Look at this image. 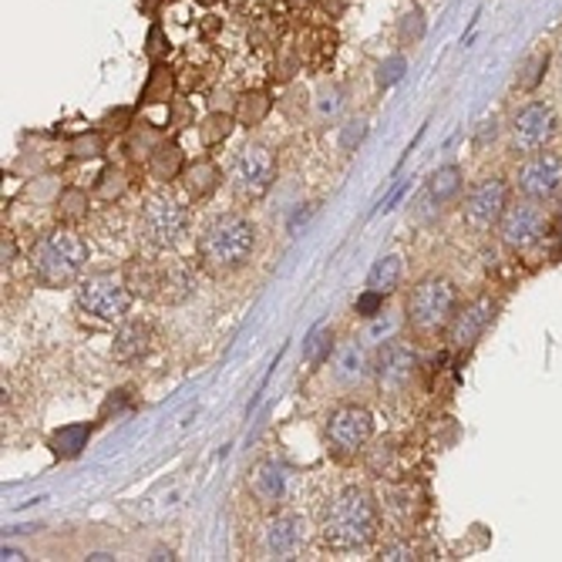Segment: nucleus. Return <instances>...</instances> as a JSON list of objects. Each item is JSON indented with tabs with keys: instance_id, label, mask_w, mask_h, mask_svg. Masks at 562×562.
<instances>
[{
	"instance_id": "nucleus-15",
	"label": "nucleus",
	"mask_w": 562,
	"mask_h": 562,
	"mask_svg": "<svg viewBox=\"0 0 562 562\" xmlns=\"http://www.w3.org/2000/svg\"><path fill=\"white\" fill-rule=\"evenodd\" d=\"M491 317H496V300L491 297H478L475 303H469L465 310H459L448 324V340L451 347L469 350L482 340V334L488 330Z\"/></svg>"
},
{
	"instance_id": "nucleus-4",
	"label": "nucleus",
	"mask_w": 562,
	"mask_h": 562,
	"mask_svg": "<svg viewBox=\"0 0 562 562\" xmlns=\"http://www.w3.org/2000/svg\"><path fill=\"white\" fill-rule=\"evenodd\" d=\"M454 307H459V290H454L451 279H445V276H425L411 290L404 313H408L411 330H417V334H438V330H445L451 324L454 313H459Z\"/></svg>"
},
{
	"instance_id": "nucleus-16",
	"label": "nucleus",
	"mask_w": 562,
	"mask_h": 562,
	"mask_svg": "<svg viewBox=\"0 0 562 562\" xmlns=\"http://www.w3.org/2000/svg\"><path fill=\"white\" fill-rule=\"evenodd\" d=\"M287 485L290 475L279 462H260L250 475V496L257 499V505L263 509H276L279 502L287 499Z\"/></svg>"
},
{
	"instance_id": "nucleus-31",
	"label": "nucleus",
	"mask_w": 562,
	"mask_h": 562,
	"mask_svg": "<svg viewBox=\"0 0 562 562\" xmlns=\"http://www.w3.org/2000/svg\"><path fill=\"white\" fill-rule=\"evenodd\" d=\"M380 303H384V297L374 294V290H367V294L358 300V313H361V317H367V321H374L377 313H380Z\"/></svg>"
},
{
	"instance_id": "nucleus-34",
	"label": "nucleus",
	"mask_w": 562,
	"mask_h": 562,
	"mask_svg": "<svg viewBox=\"0 0 562 562\" xmlns=\"http://www.w3.org/2000/svg\"><path fill=\"white\" fill-rule=\"evenodd\" d=\"M209 109H213V112H233L236 101H233L229 91H213V101H209Z\"/></svg>"
},
{
	"instance_id": "nucleus-9",
	"label": "nucleus",
	"mask_w": 562,
	"mask_h": 562,
	"mask_svg": "<svg viewBox=\"0 0 562 562\" xmlns=\"http://www.w3.org/2000/svg\"><path fill=\"white\" fill-rule=\"evenodd\" d=\"M559 132V115L552 104L546 101H529L525 109H519V115L509 125V138H512V152L519 155H536L542 152Z\"/></svg>"
},
{
	"instance_id": "nucleus-13",
	"label": "nucleus",
	"mask_w": 562,
	"mask_h": 562,
	"mask_svg": "<svg viewBox=\"0 0 562 562\" xmlns=\"http://www.w3.org/2000/svg\"><path fill=\"white\" fill-rule=\"evenodd\" d=\"M307 546V522L294 512L270 515L260 529V552L266 559H297Z\"/></svg>"
},
{
	"instance_id": "nucleus-36",
	"label": "nucleus",
	"mask_w": 562,
	"mask_h": 562,
	"mask_svg": "<svg viewBox=\"0 0 562 562\" xmlns=\"http://www.w3.org/2000/svg\"><path fill=\"white\" fill-rule=\"evenodd\" d=\"M321 350H330V340H327V334H317V337H313L310 358H321Z\"/></svg>"
},
{
	"instance_id": "nucleus-6",
	"label": "nucleus",
	"mask_w": 562,
	"mask_h": 562,
	"mask_svg": "<svg viewBox=\"0 0 562 562\" xmlns=\"http://www.w3.org/2000/svg\"><path fill=\"white\" fill-rule=\"evenodd\" d=\"M189 229V209L175 199L172 192H159L142 209V236L155 246V250H168Z\"/></svg>"
},
{
	"instance_id": "nucleus-11",
	"label": "nucleus",
	"mask_w": 562,
	"mask_h": 562,
	"mask_svg": "<svg viewBox=\"0 0 562 562\" xmlns=\"http://www.w3.org/2000/svg\"><path fill=\"white\" fill-rule=\"evenodd\" d=\"M515 186L525 199L552 202L562 192V155L546 149L536 155H525V162L515 172Z\"/></svg>"
},
{
	"instance_id": "nucleus-19",
	"label": "nucleus",
	"mask_w": 562,
	"mask_h": 562,
	"mask_svg": "<svg viewBox=\"0 0 562 562\" xmlns=\"http://www.w3.org/2000/svg\"><path fill=\"white\" fill-rule=\"evenodd\" d=\"M192 294V270L183 260H168L165 266H159V300L165 303H179Z\"/></svg>"
},
{
	"instance_id": "nucleus-3",
	"label": "nucleus",
	"mask_w": 562,
	"mask_h": 562,
	"mask_svg": "<svg viewBox=\"0 0 562 562\" xmlns=\"http://www.w3.org/2000/svg\"><path fill=\"white\" fill-rule=\"evenodd\" d=\"M88 263V242L75 229H54L30 250V270L41 287H72Z\"/></svg>"
},
{
	"instance_id": "nucleus-29",
	"label": "nucleus",
	"mask_w": 562,
	"mask_h": 562,
	"mask_svg": "<svg viewBox=\"0 0 562 562\" xmlns=\"http://www.w3.org/2000/svg\"><path fill=\"white\" fill-rule=\"evenodd\" d=\"M85 441H88V428L85 425H72V428H61L51 445H54L58 454H64V459H75V454L85 448Z\"/></svg>"
},
{
	"instance_id": "nucleus-5",
	"label": "nucleus",
	"mask_w": 562,
	"mask_h": 562,
	"mask_svg": "<svg viewBox=\"0 0 562 562\" xmlns=\"http://www.w3.org/2000/svg\"><path fill=\"white\" fill-rule=\"evenodd\" d=\"M78 310L95 321H122L132 307L125 273H91L78 284Z\"/></svg>"
},
{
	"instance_id": "nucleus-25",
	"label": "nucleus",
	"mask_w": 562,
	"mask_h": 562,
	"mask_svg": "<svg viewBox=\"0 0 562 562\" xmlns=\"http://www.w3.org/2000/svg\"><path fill=\"white\" fill-rule=\"evenodd\" d=\"M175 95V75H172V67H165L162 61H155L152 67V75L142 88V101L146 104H159V101H172Z\"/></svg>"
},
{
	"instance_id": "nucleus-20",
	"label": "nucleus",
	"mask_w": 562,
	"mask_h": 562,
	"mask_svg": "<svg viewBox=\"0 0 562 562\" xmlns=\"http://www.w3.org/2000/svg\"><path fill=\"white\" fill-rule=\"evenodd\" d=\"M401 273H404V260L398 253H388V257H380L371 273H367V290L380 294V297H388L395 294V287L401 284Z\"/></svg>"
},
{
	"instance_id": "nucleus-24",
	"label": "nucleus",
	"mask_w": 562,
	"mask_h": 562,
	"mask_svg": "<svg viewBox=\"0 0 562 562\" xmlns=\"http://www.w3.org/2000/svg\"><path fill=\"white\" fill-rule=\"evenodd\" d=\"M462 186H465V175H462L459 165H445V168H438V172L432 175V179H428V192H432L435 202L454 199V196L462 192Z\"/></svg>"
},
{
	"instance_id": "nucleus-17",
	"label": "nucleus",
	"mask_w": 562,
	"mask_h": 562,
	"mask_svg": "<svg viewBox=\"0 0 562 562\" xmlns=\"http://www.w3.org/2000/svg\"><path fill=\"white\" fill-rule=\"evenodd\" d=\"M152 347V327L142 324V321H125L115 334V344H112V354L118 364H135L149 354Z\"/></svg>"
},
{
	"instance_id": "nucleus-1",
	"label": "nucleus",
	"mask_w": 562,
	"mask_h": 562,
	"mask_svg": "<svg viewBox=\"0 0 562 562\" xmlns=\"http://www.w3.org/2000/svg\"><path fill=\"white\" fill-rule=\"evenodd\" d=\"M321 539L334 552H361L377 539V505L364 488H344L327 505Z\"/></svg>"
},
{
	"instance_id": "nucleus-12",
	"label": "nucleus",
	"mask_w": 562,
	"mask_h": 562,
	"mask_svg": "<svg viewBox=\"0 0 562 562\" xmlns=\"http://www.w3.org/2000/svg\"><path fill=\"white\" fill-rule=\"evenodd\" d=\"M371 435H374V417L361 404H344L327 421V441H330L334 454H340V459L358 454L371 441Z\"/></svg>"
},
{
	"instance_id": "nucleus-14",
	"label": "nucleus",
	"mask_w": 562,
	"mask_h": 562,
	"mask_svg": "<svg viewBox=\"0 0 562 562\" xmlns=\"http://www.w3.org/2000/svg\"><path fill=\"white\" fill-rule=\"evenodd\" d=\"M414 367H417V358H414V350L401 340H388L380 350V358H377V384H380V391L384 395H404V388L411 384L414 377Z\"/></svg>"
},
{
	"instance_id": "nucleus-22",
	"label": "nucleus",
	"mask_w": 562,
	"mask_h": 562,
	"mask_svg": "<svg viewBox=\"0 0 562 562\" xmlns=\"http://www.w3.org/2000/svg\"><path fill=\"white\" fill-rule=\"evenodd\" d=\"M183 165H186V155L175 142H162V146H155V152H149V172L159 183L175 179V175L183 172Z\"/></svg>"
},
{
	"instance_id": "nucleus-21",
	"label": "nucleus",
	"mask_w": 562,
	"mask_h": 562,
	"mask_svg": "<svg viewBox=\"0 0 562 562\" xmlns=\"http://www.w3.org/2000/svg\"><path fill=\"white\" fill-rule=\"evenodd\" d=\"M186 192L192 196V199H202V196H209L216 186H220V179H223V172L216 168V162H209V159H196V165H189L186 172Z\"/></svg>"
},
{
	"instance_id": "nucleus-26",
	"label": "nucleus",
	"mask_w": 562,
	"mask_h": 562,
	"mask_svg": "<svg viewBox=\"0 0 562 562\" xmlns=\"http://www.w3.org/2000/svg\"><path fill=\"white\" fill-rule=\"evenodd\" d=\"M229 132H233V115L229 112H209V118L199 125V138H202V146H209V149L226 142Z\"/></svg>"
},
{
	"instance_id": "nucleus-37",
	"label": "nucleus",
	"mask_w": 562,
	"mask_h": 562,
	"mask_svg": "<svg viewBox=\"0 0 562 562\" xmlns=\"http://www.w3.org/2000/svg\"><path fill=\"white\" fill-rule=\"evenodd\" d=\"M186 118H189V104L179 101V104H175V125H183Z\"/></svg>"
},
{
	"instance_id": "nucleus-35",
	"label": "nucleus",
	"mask_w": 562,
	"mask_h": 562,
	"mask_svg": "<svg viewBox=\"0 0 562 562\" xmlns=\"http://www.w3.org/2000/svg\"><path fill=\"white\" fill-rule=\"evenodd\" d=\"M0 257H4V263H14V257H17V242H14V236H4V242H0Z\"/></svg>"
},
{
	"instance_id": "nucleus-27",
	"label": "nucleus",
	"mask_w": 562,
	"mask_h": 562,
	"mask_svg": "<svg viewBox=\"0 0 562 562\" xmlns=\"http://www.w3.org/2000/svg\"><path fill=\"white\" fill-rule=\"evenodd\" d=\"M85 213H88V192L78 189V186L64 189L61 199H58V220L61 223H78Z\"/></svg>"
},
{
	"instance_id": "nucleus-32",
	"label": "nucleus",
	"mask_w": 562,
	"mask_h": 562,
	"mask_svg": "<svg viewBox=\"0 0 562 562\" xmlns=\"http://www.w3.org/2000/svg\"><path fill=\"white\" fill-rule=\"evenodd\" d=\"M72 149H75V155H88V159H91V155L101 152V138H98V135H85V138H78V142H75Z\"/></svg>"
},
{
	"instance_id": "nucleus-2",
	"label": "nucleus",
	"mask_w": 562,
	"mask_h": 562,
	"mask_svg": "<svg viewBox=\"0 0 562 562\" xmlns=\"http://www.w3.org/2000/svg\"><path fill=\"white\" fill-rule=\"evenodd\" d=\"M257 253V226L239 216L226 213L216 216L199 236V263L213 273H236Z\"/></svg>"
},
{
	"instance_id": "nucleus-7",
	"label": "nucleus",
	"mask_w": 562,
	"mask_h": 562,
	"mask_svg": "<svg viewBox=\"0 0 562 562\" xmlns=\"http://www.w3.org/2000/svg\"><path fill=\"white\" fill-rule=\"evenodd\" d=\"M549 233V213L542 209V202L536 199H519L509 202L505 213L499 220V239L509 246V250H533V246Z\"/></svg>"
},
{
	"instance_id": "nucleus-38",
	"label": "nucleus",
	"mask_w": 562,
	"mask_h": 562,
	"mask_svg": "<svg viewBox=\"0 0 562 562\" xmlns=\"http://www.w3.org/2000/svg\"><path fill=\"white\" fill-rule=\"evenodd\" d=\"M199 4H202V8H213V4H216V0H199Z\"/></svg>"
},
{
	"instance_id": "nucleus-8",
	"label": "nucleus",
	"mask_w": 562,
	"mask_h": 562,
	"mask_svg": "<svg viewBox=\"0 0 562 562\" xmlns=\"http://www.w3.org/2000/svg\"><path fill=\"white\" fill-rule=\"evenodd\" d=\"M509 205V186L505 179H499V175H485V179H478L469 196H465V205H462V220L472 233L485 236L491 229H499V220L505 213Z\"/></svg>"
},
{
	"instance_id": "nucleus-28",
	"label": "nucleus",
	"mask_w": 562,
	"mask_h": 562,
	"mask_svg": "<svg viewBox=\"0 0 562 562\" xmlns=\"http://www.w3.org/2000/svg\"><path fill=\"white\" fill-rule=\"evenodd\" d=\"M270 109H273V101H270V95H263V91H250V95H242L239 98V118H242V125H260L266 115H270Z\"/></svg>"
},
{
	"instance_id": "nucleus-18",
	"label": "nucleus",
	"mask_w": 562,
	"mask_h": 562,
	"mask_svg": "<svg viewBox=\"0 0 562 562\" xmlns=\"http://www.w3.org/2000/svg\"><path fill=\"white\" fill-rule=\"evenodd\" d=\"M330 377L340 384V388H358V384L367 377V354L361 344H344L334 361H330Z\"/></svg>"
},
{
	"instance_id": "nucleus-23",
	"label": "nucleus",
	"mask_w": 562,
	"mask_h": 562,
	"mask_svg": "<svg viewBox=\"0 0 562 562\" xmlns=\"http://www.w3.org/2000/svg\"><path fill=\"white\" fill-rule=\"evenodd\" d=\"M125 284L132 290V297H155L159 294V266L135 260L125 266Z\"/></svg>"
},
{
	"instance_id": "nucleus-30",
	"label": "nucleus",
	"mask_w": 562,
	"mask_h": 562,
	"mask_svg": "<svg viewBox=\"0 0 562 562\" xmlns=\"http://www.w3.org/2000/svg\"><path fill=\"white\" fill-rule=\"evenodd\" d=\"M165 51H168V45H165V30H162L159 24H152L149 38H146V54H149L152 61H162Z\"/></svg>"
},
{
	"instance_id": "nucleus-33",
	"label": "nucleus",
	"mask_w": 562,
	"mask_h": 562,
	"mask_svg": "<svg viewBox=\"0 0 562 562\" xmlns=\"http://www.w3.org/2000/svg\"><path fill=\"white\" fill-rule=\"evenodd\" d=\"M411 546L404 542H388V546H380V559H388V562H398V559H411Z\"/></svg>"
},
{
	"instance_id": "nucleus-39",
	"label": "nucleus",
	"mask_w": 562,
	"mask_h": 562,
	"mask_svg": "<svg viewBox=\"0 0 562 562\" xmlns=\"http://www.w3.org/2000/svg\"><path fill=\"white\" fill-rule=\"evenodd\" d=\"M263 4H266V8H273V0H263ZM276 4H279V0H276Z\"/></svg>"
},
{
	"instance_id": "nucleus-10",
	"label": "nucleus",
	"mask_w": 562,
	"mask_h": 562,
	"mask_svg": "<svg viewBox=\"0 0 562 562\" xmlns=\"http://www.w3.org/2000/svg\"><path fill=\"white\" fill-rule=\"evenodd\" d=\"M276 179V159L266 146H246L236 162H233V172H229V183H233V192L239 199H263L270 192Z\"/></svg>"
}]
</instances>
